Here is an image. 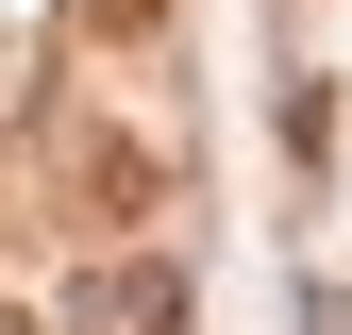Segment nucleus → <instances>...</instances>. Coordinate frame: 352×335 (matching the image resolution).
Instances as JSON below:
<instances>
[{
	"label": "nucleus",
	"instance_id": "3",
	"mask_svg": "<svg viewBox=\"0 0 352 335\" xmlns=\"http://www.w3.org/2000/svg\"><path fill=\"white\" fill-rule=\"evenodd\" d=\"M135 34H168V0H84V51H135Z\"/></svg>",
	"mask_w": 352,
	"mask_h": 335
},
{
	"label": "nucleus",
	"instance_id": "4",
	"mask_svg": "<svg viewBox=\"0 0 352 335\" xmlns=\"http://www.w3.org/2000/svg\"><path fill=\"white\" fill-rule=\"evenodd\" d=\"M0 335H34V319H0Z\"/></svg>",
	"mask_w": 352,
	"mask_h": 335
},
{
	"label": "nucleus",
	"instance_id": "2",
	"mask_svg": "<svg viewBox=\"0 0 352 335\" xmlns=\"http://www.w3.org/2000/svg\"><path fill=\"white\" fill-rule=\"evenodd\" d=\"M67 201H84L101 235L168 218V151H151V135H101V117H84V135H67Z\"/></svg>",
	"mask_w": 352,
	"mask_h": 335
},
{
	"label": "nucleus",
	"instance_id": "1",
	"mask_svg": "<svg viewBox=\"0 0 352 335\" xmlns=\"http://www.w3.org/2000/svg\"><path fill=\"white\" fill-rule=\"evenodd\" d=\"M51 335H185V268H168V251H101Z\"/></svg>",
	"mask_w": 352,
	"mask_h": 335
}]
</instances>
